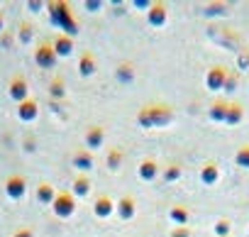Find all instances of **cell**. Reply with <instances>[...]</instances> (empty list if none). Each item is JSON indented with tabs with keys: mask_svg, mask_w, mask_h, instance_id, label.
Wrapping results in <instances>:
<instances>
[{
	"mask_svg": "<svg viewBox=\"0 0 249 237\" xmlns=\"http://www.w3.org/2000/svg\"><path fill=\"white\" fill-rule=\"evenodd\" d=\"M237 164H239V166H244V169H249V145H247V147H242V149L237 152Z\"/></svg>",
	"mask_w": 249,
	"mask_h": 237,
	"instance_id": "7a4b0ae2",
	"label": "cell"
},
{
	"mask_svg": "<svg viewBox=\"0 0 249 237\" xmlns=\"http://www.w3.org/2000/svg\"><path fill=\"white\" fill-rule=\"evenodd\" d=\"M239 66H242V69L249 66V54H242V56H239Z\"/></svg>",
	"mask_w": 249,
	"mask_h": 237,
	"instance_id": "3957f363",
	"label": "cell"
},
{
	"mask_svg": "<svg viewBox=\"0 0 249 237\" xmlns=\"http://www.w3.org/2000/svg\"><path fill=\"white\" fill-rule=\"evenodd\" d=\"M225 120H227V123H232V125H234V123H239V120H242V108H239V105H227V115H225Z\"/></svg>",
	"mask_w": 249,
	"mask_h": 237,
	"instance_id": "6da1fadb",
	"label": "cell"
}]
</instances>
